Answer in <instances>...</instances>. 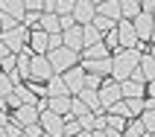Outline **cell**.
<instances>
[{
  "instance_id": "cell-50",
  "label": "cell",
  "mask_w": 155,
  "mask_h": 137,
  "mask_svg": "<svg viewBox=\"0 0 155 137\" xmlns=\"http://www.w3.org/2000/svg\"><path fill=\"white\" fill-rule=\"evenodd\" d=\"M152 41H155V24H152Z\"/></svg>"
},
{
  "instance_id": "cell-2",
  "label": "cell",
  "mask_w": 155,
  "mask_h": 137,
  "mask_svg": "<svg viewBox=\"0 0 155 137\" xmlns=\"http://www.w3.org/2000/svg\"><path fill=\"white\" fill-rule=\"evenodd\" d=\"M47 59H50V64H53L56 73H64V70H70V67L79 64V53L68 50V47H56V50L47 53Z\"/></svg>"
},
{
  "instance_id": "cell-11",
  "label": "cell",
  "mask_w": 155,
  "mask_h": 137,
  "mask_svg": "<svg viewBox=\"0 0 155 137\" xmlns=\"http://www.w3.org/2000/svg\"><path fill=\"white\" fill-rule=\"evenodd\" d=\"M132 24H135V29H138V38H140V41H152V24H155V15H152V12H140Z\"/></svg>"
},
{
  "instance_id": "cell-41",
  "label": "cell",
  "mask_w": 155,
  "mask_h": 137,
  "mask_svg": "<svg viewBox=\"0 0 155 137\" xmlns=\"http://www.w3.org/2000/svg\"><path fill=\"white\" fill-rule=\"evenodd\" d=\"M6 56H12V50H9V44L3 41V38H0V61L6 59Z\"/></svg>"
},
{
  "instance_id": "cell-4",
  "label": "cell",
  "mask_w": 155,
  "mask_h": 137,
  "mask_svg": "<svg viewBox=\"0 0 155 137\" xmlns=\"http://www.w3.org/2000/svg\"><path fill=\"white\" fill-rule=\"evenodd\" d=\"M56 76V70H53L50 59L47 56H32V64H29V79H35V82H50V79Z\"/></svg>"
},
{
  "instance_id": "cell-5",
  "label": "cell",
  "mask_w": 155,
  "mask_h": 137,
  "mask_svg": "<svg viewBox=\"0 0 155 137\" xmlns=\"http://www.w3.org/2000/svg\"><path fill=\"white\" fill-rule=\"evenodd\" d=\"M41 129L47 131V134H53V137H64V117L61 114H56V111H50V108H44L41 111Z\"/></svg>"
},
{
  "instance_id": "cell-43",
  "label": "cell",
  "mask_w": 155,
  "mask_h": 137,
  "mask_svg": "<svg viewBox=\"0 0 155 137\" xmlns=\"http://www.w3.org/2000/svg\"><path fill=\"white\" fill-rule=\"evenodd\" d=\"M143 111H155V96H147V108Z\"/></svg>"
},
{
  "instance_id": "cell-47",
  "label": "cell",
  "mask_w": 155,
  "mask_h": 137,
  "mask_svg": "<svg viewBox=\"0 0 155 137\" xmlns=\"http://www.w3.org/2000/svg\"><path fill=\"white\" fill-rule=\"evenodd\" d=\"M76 137H91V131H85V129H82V131H79Z\"/></svg>"
},
{
  "instance_id": "cell-39",
  "label": "cell",
  "mask_w": 155,
  "mask_h": 137,
  "mask_svg": "<svg viewBox=\"0 0 155 137\" xmlns=\"http://www.w3.org/2000/svg\"><path fill=\"white\" fill-rule=\"evenodd\" d=\"M94 117H97V114L91 111V114H85V117H76V120L82 123V129H85V131H94Z\"/></svg>"
},
{
  "instance_id": "cell-51",
  "label": "cell",
  "mask_w": 155,
  "mask_h": 137,
  "mask_svg": "<svg viewBox=\"0 0 155 137\" xmlns=\"http://www.w3.org/2000/svg\"><path fill=\"white\" fill-rule=\"evenodd\" d=\"M143 137H155V134H149V131H147V134H143Z\"/></svg>"
},
{
  "instance_id": "cell-21",
  "label": "cell",
  "mask_w": 155,
  "mask_h": 137,
  "mask_svg": "<svg viewBox=\"0 0 155 137\" xmlns=\"http://www.w3.org/2000/svg\"><path fill=\"white\" fill-rule=\"evenodd\" d=\"M70 102H73V96H50V99H47V108L61 114V117H68L70 114Z\"/></svg>"
},
{
  "instance_id": "cell-8",
  "label": "cell",
  "mask_w": 155,
  "mask_h": 137,
  "mask_svg": "<svg viewBox=\"0 0 155 137\" xmlns=\"http://www.w3.org/2000/svg\"><path fill=\"white\" fill-rule=\"evenodd\" d=\"M12 120H15L21 129H26V126H32V123L41 120V108H38V105H21V108L12 111Z\"/></svg>"
},
{
  "instance_id": "cell-53",
  "label": "cell",
  "mask_w": 155,
  "mask_h": 137,
  "mask_svg": "<svg viewBox=\"0 0 155 137\" xmlns=\"http://www.w3.org/2000/svg\"><path fill=\"white\" fill-rule=\"evenodd\" d=\"M21 137H26V134H21Z\"/></svg>"
},
{
  "instance_id": "cell-52",
  "label": "cell",
  "mask_w": 155,
  "mask_h": 137,
  "mask_svg": "<svg viewBox=\"0 0 155 137\" xmlns=\"http://www.w3.org/2000/svg\"><path fill=\"white\" fill-rule=\"evenodd\" d=\"M0 32H3V26H0Z\"/></svg>"
},
{
  "instance_id": "cell-49",
  "label": "cell",
  "mask_w": 155,
  "mask_h": 137,
  "mask_svg": "<svg viewBox=\"0 0 155 137\" xmlns=\"http://www.w3.org/2000/svg\"><path fill=\"white\" fill-rule=\"evenodd\" d=\"M91 3H94V6H100V3H105V0H91Z\"/></svg>"
},
{
  "instance_id": "cell-32",
  "label": "cell",
  "mask_w": 155,
  "mask_h": 137,
  "mask_svg": "<svg viewBox=\"0 0 155 137\" xmlns=\"http://www.w3.org/2000/svg\"><path fill=\"white\" fill-rule=\"evenodd\" d=\"M0 26H3V32H9V29L21 26V21H18L15 15H6V12H0Z\"/></svg>"
},
{
  "instance_id": "cell-15",
  "label": "cell",
  "mask_w": 155,
  "mask_h": 137,
  "mask_svg": "<svg viewBox=\"0 0 155 137\" xmlns=\"http://www.w3.org/2000/svg\"><path fill=\"white\" fill-rule=\"evenodd\" d=\"M123 99H138V96H147V82H138V79H126L120 82Z\"/></svg>"
},
{
  "instance_id": "cell-14",
  "label": "cell",
  "mask_w": 155,
  "mask_h": 137,
  "mask_svg": "<svg viewBox=\"0 0 155 137\" xmlns=\"http://www.w3.org/2000/svg\"><path fill=\"white\" fill-rule=\"evenodd\" d=\"M132 79H138V82H152L155 79V59L152 56H143L138 64V70L132 73Z\"/></svg>"
},
{
  "instance_id": "cell-29",
  "label": "cell",
  "mask_w": 155,
  "mask_h": 137,
  "mask_svg": "<svg viewBox=\"0 0 155 137\" xmlns=\"http://www.w3.org/2000/svg\"><path fill=\"white\" fill-rule=\"evenodd\" d=\"M21 24H24L26 29H29V32H35V29H41V12H26Z\"/></svg>"
},
{
  "instance_id": "cell-35",
  "label": "cell",
  "mask_w": 155,
  "mask_h": 137,
  "mask_svg": "<svg viewBox=\"0 0 155 137\" xmlns=\"http://www.w3.org/2000/svg\"><path fill=\"white\" fill-rule=\"evenodd\" d=\"M140 120H143V126H147L149 134H155V111H143V114H140Z\"/></svg>"
},
{
  "instance_id": "cell-25",
  "label": "cell",
  "mask_w": 155,
  "mask_h": 137,
  "mask_svg": "<svg viewBox=\"0 0 155 137\" xmlns=\"http://www.w3.org/2000/svg\"><path fill=\"white\" fill-rule=\"evenodd\" d=\"M120 12L126 21H135L140 15V0H120Z\"/></svg>"
},
{
  "instance_id": "cell-23",
  "label": "cell",
  "mask_w": 155,
  "mask_h": 137,
  "mask_svg": "<svg viewBox=\"0 0 155 137\" xmlns=\"http://www.w3.org/2000/svg\"><path fill=\"white\" fill-rule=\"evenodd\" d=\"M47 96H70V91H68V85H64L61 73H56V76L47 82Z\"/></svg>"
},
{
  "instance_id": "cell-6",
  "label": "cell",
  "mask_w": 155,
  "mask_h": 137,
  "mask_svg": "<svg viewBox=\"0 0 155 137\" xmlns=\"http://www.w3.org/2000/svg\"><path fill=\"white\" fill-rule=\"evenodd\" d=\"M85 76H88V70L82 67V64H76V67H70V70H64V73H61V79H64V85H68L70 96H76L79 91L85 88Z\"/></svg>"
},
{
  "instance_id": "cell-9",
  "label": "cell",
  "mask_w": 155,
  "mask_h": 137,
  "mask_svg": "<svg viewBox=\"0 0 155 137\" xmlns=\"http://www.w3.org/2000/svg\"><path fill=\"white\" fill-rule=\"evenodd\" d=\"M123 99V91H120V82H103L100 88V105H103V111H108L114 102H120Z\"/></svg>"
},
{
  "instance_id": "cell-28",
  "label": "cell",
  "mask_w": 155,
  "mask_h": 137,
  "mask_svg": "<svg viewBox=\"0 0 155 137\" xmlns=\"http://www.w3.org/2000/svg\"><path fill=\"white\" fill-rule=\"evenodd\" d=\"M79 131H82V123H79L73 114H68V117H64V137H76Z\"/></svg>"
},
{
  "instance_id": "cell-17",
  "label": "cell",
  "mask_w": 155,
  "mask_h": 137,
  "mask_svg": "<svg viewBox=\"0 0 155 137\" xmlns=\"http://www.w3.org/2000/svg\"><path fill=\"white\" fill-rule=\"evenodd\" d=\"M41 29L47 35L64 32V26H61V15H56V12H41Z\"/></svg>"
},
{
  "instance_id": "cell-48",
  "label": "cell",
  "mask_w": 155,
  "mask_h": 137,
  "mask_svg": "<svg viewBox=\"0 0 155 137\" xmlns=\"http://www.w3.org/2000/svg\"><path fill=\"white\" fill-rule=\"evenodd\" d=\"M149 56H152V59H155V41H152V47H149Z\"/></svg>"
},
{
  "instance_id": "cell-42",
  "label": "cell",
  "mask_w": 155,
  "mask_h": 137,
  "mask_svg": "<svg viewBox=\"0 0 155 137\" xmlns=\"http://www.w3.org/2000/svg\"><path fill=\"white\" fill-rule=\"evenodd\" d=\"M140 12H155V0H140Z\"/></svg>"
},
{
  "instance_id": "cell-13",
  "label": "cell",
  "mask_w": 155,
  "mask_h": 137,
  "mask_svg": "<svg viewBox=\"0 0 155 137\" xmlns=\"http://www.w3.org/2000/svg\"><path fill=\"white\" fill-rule=\"evenodd\" d=\"M29 50H32L35 56H47V53H50V35L44 32V29L29 32Z\"/></svg>"
},
{
  "instance_id": "cell-38",
  "label": "cell",
  "mask_w": 155,
  "mask_h": 137,
  "mask_svg": "<svg viewBox=\"0 0 155 137\" xmlns=\"http://www.w3.org/2000/svg\"><path fill=\"white\" fill-rule=\"evenodd\" d=\"M44 3H47V0H24L26 12H44Z\"/></svg>"
},
{
  "instance_id": "cell-27",
  "label": "cell",
  "mask_w": 155,
  "mask_h": 137,
  "mask_svg": "<svg viewBox=\"0 0 155 137\" xmlns=\"http://www.w3.org/2000/svg\"><path fill=\"white\" fill-rule=\"evenodd\" d=\"M91 24H94L103 35H105V32H111V29H117V21H111V18H105V15H97Z\"/></svg>"
},
{
  "instance_id": "cell-20",
  "label": "cell",
  "mask_w": 155,
  "mask_h": 137,
  "mask_svg": "<svg viewBox=\"0 0 155 137\" xmlns=\"http://www.w3.org/2000/svg\"><path fill=\"white\" fill-rule=\"evenodd\" d=\"M97 15H105L111 21H123V12H120V0H105L97 6Z\"/></svg>"
},
{
  "instance_id": "cell-19",
  "label": "cell",
  "mask_w": 155,
  "mask_h": 137,
  "mask_svg": "<svg viewBox=\"0 0 155 137\" xmlns=\"http://www.w3.org/2000/svg\"><path fill=\"white\" fill-rule=\"evenodd\" d=\"M76 96H79V99H82V102H85L94 114H100V111H103V105H100V91H94V88H82Z\"/></svg>"
},
{
  "instance_id": "cell-22",
  "label": "cell",
  "mask_w": 155,
  "mask_h": 137,
  "mask_svg": "<svg viewBox=\"0 0 155 137\" xmlns=\"http://www.w3.org/2000/svg\"><path fill=\"white\" fill-rule=\"evenodd\" d=\"M0 12H6V15H15L18 21H24L26 6H24V0H0Z\"/></svg>"
},
{
  "instance_id": "cell-24",
  "label": "cell",
  "mask_w": 155,
  "mask_h": 137,
  "mask_svg": "<svg viewBox=\"0 0 155 137\" xmlns=\"http://www.w3.org/2000/svg\"><path fill=\"white\" fill-rule=\"evenodd\" d=\"M147 134V126H143V120L140 117H132L129 123H126V131H123V137H143Z\"/></svg>"
},
{
  "instance_id": "cell-54",
  "label": "cell",
  "mask_w": 155,
  "mask_h": 137,
  "mask_svg": "<svg viewBox=\"0 0 155 137\" xmlns=\"http://www.w3.org/2000/svg\"><path fill=\"white\" fill-rule=\"evenodd\" d=\"M152 15H155V12H152Z\"/></svg>"
},
{
  "instance_id": "cell-7",
  "label": "cell",
  "mask_w": 155,
  "mask_h": 137,
  "mask_svg": "<svg viewBox=\"0 0 155 137\" xmlns=\"http://www.w3.org/2000/svg\"><path fill=\"white\" fill-rule=\"evenodd\" d=\"M117 38H120V47L123 50H129V47H138L140 38H138V29H135V24L132 21H117Z\"/></svg>"
},
{
  "instance_id": "cell-46",
  "label": "cell",
  "mask_w": 155,
  "mask_h": 137,
  "mask_svg": "<svg viewBox=\"0 0 155 137\" xmlns=\"http://www.w3.org/2000/svg\"><path fill=\"white\" fill-rule=\"evenodd\" d=\"M0 137H9V131H6V126H0Z\"/></svg>"
},
{
  "instance_id": "cell-34",
  "label": "cell",
  "mask_w": 155,
  "mask_h": 137,
  "mask_svg": "<svg viewBox=\"0 0 155 137\" xmlns=\"http://www.w3.org/2000/svg\"><path fill=\"white\" fill-rule=\"evenodd\" d=\"M126 117H117V114H108V129H114V131H126Z\"/></svg>"
},
{
  "instance_id": "cell-1",
  "label": "cell",
  "mask_w": 155,
  "mask_h": 137,
  "mask_svg": "<svg viewBox=\"0 0 155 137\" xmlns=\"http://www.w3.org/2000/svg\"><path fill=\"white\" fill-rule=\"evenodd\" d=\"M140 59H143L140 47H129V50H120V53H114V56H111V61H114L111 79H114V82H126V79H132V73L138 70Z\"/></svg>"
},
{
  "instance_id": "cell-31",
  "label": "cell",
  "mask_w": 155,
  "mask_h": 137,
  "mask_svg": "<svg viewBox=\"0 0 155 137\" xmlns=\"http://www.w3.org/2000/svg\"><path fill=\"white\" fill-rule=\"evenodd\" d=\"M70 114H73V117H85V114H91V108H88L79 96H73V102H70Z\"/></svg>"
},
{
  "instance_id": "cell-3",
  "label": "cell",
  "mask_w": 155,
  "mask_h": 137,
  "mask_svg": "<svg viewBox=\"0 0 155 137\" xmlns=\"http://www.w3.org/2000/svg\"><path fill=\"white\" fill-rule=\"evenodd\" d=\"M0 38L9 44V50L15 53V56H18L21 50H26V47H29V29H26L24 24L15 26V29H9V32H0Z\"/></svg>"
},
{
  "instance_id": "cell-30",
  "label": "cell",
  "mask_w": 155,
  "mask_h": 137,
  "mask_svg": "<svg viewBox=\"0 0 155 137\" xmlns=\"http://www.w3.org/2000/svg\"><path fill=\"white\" fill-rule=\"evenodd\" d=\"M12 91H15V82L9 79V73H3V70H0V99H6Z\"/></svg>"
},
{
  "instance_id": "cell-10",
  "label": "cell",
  "mask_w": 155,
  "mask_h": 137,
  "mask_svg": "<svg viewBox=\"0 0 155 137\" xmlns=\"http://www.w3.org/2000/svg\"><path fill=\"white\" fill-rule=\"evenodd\" d=\"M61 41H64V47L68 50H73V53H82L85 50V35H82V26H70V29H64L61 32Z\"/></svg>"
},
{
  "instance_id": "cell-16",
  "label": "cell",
  "mask_w": 155,
  "mask_h": 137,
  "mask_svg": "<svg viewBox=\"0 0 155 137\" xmlns=\"http://www.w3.org/2000/svg\"><path fill=\"white\" fill-rule=\"evenodd\" d=\"M79 56H82V61H97V59H111L114 53L105 47V41H100V44H91V47H85Z\"/></svg>"
},
{
  "instance_id": "cell-26",
  "label": "cell",
  "mask_w": 155,
  "mask_h": 137,
  "mask_svg": "<svg viewBox=\"0 0 155 137\" xmlns=\"http://www.w3.org/2000/svg\"><path fill=\"white\" fill-rule=\"evenodd\" d=\"M82 35H85V47H91V44H100V41H103V32H100L94 24H85V26H82Z\"/></svg>"
},
{
  "instance_id": "cell-18",
  "label": "cell",
  "mask_w": 155,
  "mask_h": 137,
  "mask_svg": "<svg viewBox=\"0 0 155 137\" xmlns=\"http://www.w3.org/2000/svg\"><path fill=\"white\" fill-rule=\"evenodd\" d=\"M82 67L88 73H97V76H111L114 70V61L111 59H97V61H82Z\"/></svg>"
},
{
  "instance_id": "cell-33",
  "label": "cell",
  "mask_w": 155,
  "mask_h": 137,
  "mask_svg": "<svg viewBox=\"0 0 155 137\" xmlns=\"http://www.w3.org/2000/svg\"><path fill=\"white\" fill-rule=\"evenodd\" d=\"M76 0H56V15H73Z\"/></svg>"
},
{
  "instance_id": "cell-37",
  "label": "cell",
  "mask_w": 155,
  "mask_h": 137,
  "mask_svg": "<svg viewBox=\"0 0 155 137\" xmlns=\"http://www.w3.org/2000/svg\"><path fill=\"white\" fill-rule=\"evenodd\" d=\"M26 85L32 88V94H35V96H47V85H44V82H35V79H29Z\"/></svg>"
},
{
  "instance_id": "cell-45",
  "label": "cell",
  "mask_w": 155,
  "mask_h": 137,
  "mask_svg": "<svg viewBox=\"0 0 155 137\" xmlns=\"http://www.w3.org/2000/svg\"><path fill=\"white\" fill-rule=\"evenodd\" d=\"M44 12H56V0H47L44 3Z\"/></svg>"
},
{
  "instance_id": "cell-44",
  "label": "cell",
  "mask_w": 155,
  "mask_h": 137,
  "mask_svg": "<svg viewBox=\"0 0 155 137\" xmlns=\"http://www.w3.org/2000/svg\"><path fill=\"white\" fill-rule=\"evenodd\" d=\"M147 96H155V79H152V82H147Z\"/></svg>"
},
{
  "instance_id": "cell-12",
  "label": "cell",
  "mask_w": 155,
  "mask_h": 137,
  "mask_svg": "<svg viewBox=\"0 0 155 137\" xmlns=\"http://www.w3.org/2000/svg\"><path fill=\"white\" fill-rule=\"evenodd\" d=\"M73 18H76L79 26L91 24V21L97 18V6L91 3V0H76V6H73Z\"/></svg>"
},
{
  "instance_id": "cell-40",
  "label": "cell",
  "mask_w": 155,
  "mask_h": 137,
  "mask_svg": "<svg viewBox=\"0 0 155 137\" xmlns=\"http://www.w3.org/2000/svg\"><path fill=\"white\" fill-rule=\"evenodd\" d=\"M24 134H26V137H41V134H44L41 123H32V126H26V129H24Z\"/></svg>"
},
{
  "instance_id": "cell-36",
  "label": "cell",
  "mask_w": 155,
  "mask_h": 137,
  "mask_svg": "<svg viewBox=\"0 0 155 137\" xmlns=\"http://www.w3.org/2000/svg\"><path fill=\"white\" fill-rule=\"evenodd\" d=\"M85 88H94V91H100V88H103V76L88 73V76H85Z\"/></svg>"
}]
</instances>
